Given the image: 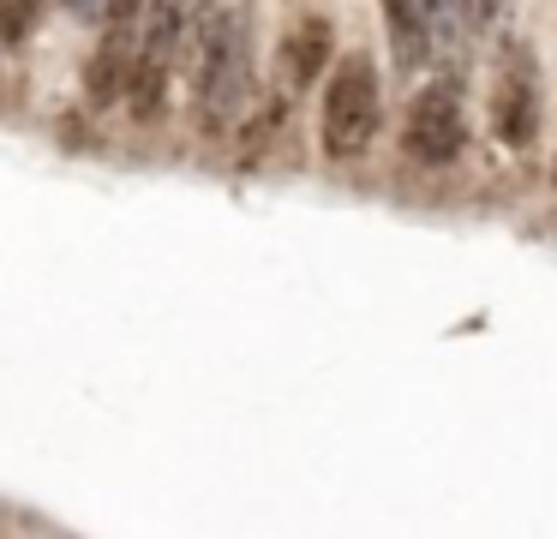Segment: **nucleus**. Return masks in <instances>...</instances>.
<instances>
[{"label":"nucleus","mask_w":557,"mask_h":539,"mask_svg":"<svg viewBox=\"0 0 557 539\" xmlns=\"http://www.w3.org/2000/svg\"><path fill=\"white\" fill-rule=\"evenodd\" d=\"M492 132L509 150H528L540 132V60L533 48L509 42L497 54V78H492Z\"/></svg>","instance_id":"39448f33"},{"label":"nucleus","mask_w":557,"mask_h":539,"mask_svg":"<svg viewBox=\"0 0 557 539\" xmlns=\"http://www.w3.org/2000/svg\"><path fill=\"white\" fill-rule=\"evenodd\" d=\"M42 19V0H0V42H25Z\"/></svg>","instance_id":"1a4fd4ad"},{"label":"nucleus","mask_w":557,"mask_h":539,"mask_svg":"<svg viewBox=\"0 0 557 539\" xmlns=\"http://www.w3.org/2000/svg\"><path fill=\"white\" fill-rule=\"evenodd\" d=\"M193 19H198V0H150L145 42H138V60H133V84H126V96H133V108L145 120L162 108V84H169L174 60H181L186 36H193Z\"/></svg>","instance_id":"7ed1b4c3"},{"label":"nucleus","mask_w":557,"mask_h":539,"mask_svg":"<svg viewBox=\"0 0 557 539\" xmlns=\"http://www.w3.org/2000/svg\"><path fill=\"white\" fill-rule=\"evenodd\" d=\"M145 12L150 0H102V48H97V72H90V96L114 102L133 84V60L145 42Z\"/></svg>","instance_id":"423d86ee"},{"label":"nucleus","mask_w":557,"mask_h":539,"mask_svg":"<svg viewBox=\"0 0 557 539\" xmlns=\"http://www.w3.org/2000/svg\"><path fill=\"white\" fill-rule=\"evenodd\" d=\"M377 120H384V84H377V66L366 48L330 60L324 78V108H318V138L336 162H354V156L372 150Z\"/></svg>","instance_id":"f03ea898"},{"label":"nucleus","mask_w":557,"mask_h":539,"mask_svg":"<svg viewBox=\"0 0 557 539\" xmlns=\"http://www.w3.org/2000/svg\"><path fill=\"white\" fill-rule=\"evenodd\" d=\"M330 48H336V30H330L324 12H300L288 24V36H282V72H288L294 90L318 84V72L330 66Z\"/></svg>","instance_id":"0eeeda50"},{"label":"nucleus","mask_w":557,"mask_h":539,"mask_svg":"<svg viewBox=\"0 0 557 539\" xmlns=\"http://www.w3.org/2000/svg\"><path fill=\"white\" fill-rule=\"evenodd\" d=\"M66 12H78V19H97L102 0H66Z\"/></svg>","instance_id":"9b49d317"},{"label":"nucleus","mask_w":557,"mask_h":539,"mask_svg":"<svg viewBox=\"0 0 557 539\" xmlns=\"http://www.w3.org/2000/svg\"><path fill=\"white\" fill-rule=\"evenodd\" d=\"M181 54H193L205 132H234L252 96V19L246 12H198Z\"/></svg>","instance_id":"f257e3e1"},{"label":"nucleus","mask_w":557,"mask_h":539,"mask_svg":"<svg viewBox=\"0 0 557 539\" xmlns=\"http://www.w3.org/2000/svg\"><path fill=\"white\" fill-rule=\"evenodd\" d=\"M504 7H509V0H468V19L473 24H492V19H504Z\"/></svg>","instance_id":"9d476101"},{"label":"nucleus","mask_w":557,"mask_h":539,"mask_svg":"<svg viewBox=\"0 0 557 539\" xmlns=\"http://www.w3.org/2000/svg\"><path fill=\"white\" fill-rule=\"evenodd\" d=\"M468 144V108H461V84L456 78H437L413 96L408 108V126H401V150L408 162L420 168H449Z\"/></svg>","instance_id":"20e7f679"},{"label":"nucleus","mask_w":557,"mask_h":539,"mask_svg":"<svg viewBox=\"0 0 557 539\" xmlns=\"http://www.w3.org/2000/svg\"><path fill=\"white\" fill-rule=\"evenodd\" d=\"M384 19H389V48H396V66L420 72L425 60L437 54V36L425 24L420 0H384Z\"/></svg>","instance_id":"6e6552de"}]
</instances>
